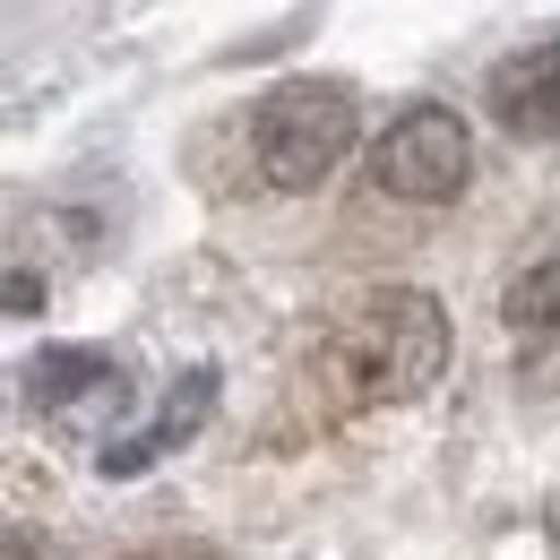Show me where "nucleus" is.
<instances>
[{"label":"nucleus","mask_w":560,"mask_h":560,"mask_svg":"<svg viewBox=\"0 0 560 560\" xmlns=\"http://www.w3.org/2000/svg\"><path fill=\"white\" fill-rule=\"evenodd\" d=\"M431 371H440V311L422 293L362 302L337 328V346H328V380H346V406H362V397H415Z\"/></svg>","instance_id":"nucleus-1"},{"label":"nucleus","mask_w":560,"mask_h":560,"mask_svg":"<svg viewBox=\"0 0 560 560\" xmlns=\"http://www.w3.org/2000/svg\"><path fill=\"white\" fill-rule=\"evenodd\" d=\"M259 173L277 182V190H311L337 155L353 147V104L346 86H277L268 104H259Z\"/></svg>","instance_id":"nucleus-2"},{"label":"nucleus","mask_w":560,"mask_h":560,"mask_svg":"<svg viewBox=\"0 0 560 560\" xmlns=\"http://www.w3.org/2000/svg\"><path fill=\"white\" fill-rule=\"evenodd\" d=\"M371 182H380L388 199H422V208L457 199V190H466V130H457V113H440V104L397 113L388 139L371 147Z\"/></svg>","instance_id":"nucleus-3"},{"label":"nucleus","mask_w":560,"mask_h":560,"mask_svg":"<svg viewBox=\"0 0 560 560\" xmlns=\"http://www.w3.org/2000/svg\"><path fill=\"white\" fill-rule=\"evenodd\" d=\"M491 121L517 139H560V35H535L526 52H509L483 86Z\"/></svg>","instance_id":"nucleus-4"}]
</instances>
